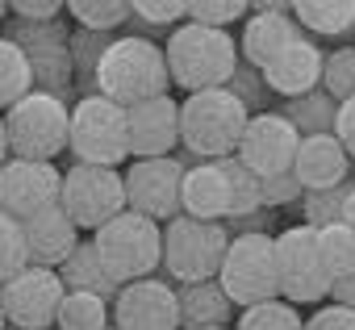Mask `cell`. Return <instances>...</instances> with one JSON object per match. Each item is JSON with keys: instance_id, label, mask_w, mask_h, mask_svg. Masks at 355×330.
<instances>
[{"instance_id": "obj_1", "label": "cell", "mask_w": 355, "mask_h": 330, "mask_svg": "<svg viewBox=\"0 0 355 330\" xmlns=\"http://www.w3.org/2000/svg\"><path fill=\"white\" fill-rule=\"evenodd\" d=\"M92 92L121 105V109L150 101V96H163L167 92L163 46L146 34H113L96 71H92Z\"/></svg>"}, {"instance_id": "obj_2", "label": "cell", "mask_w": 355, "mask_h": 330, "mask_svg": "<svg viewBox=\"0 0 355 330\" xmlns=\"http://www.w3.org/2000/svg\"><path fill=\"white\" fill-rule=\"evenodd\" d=\"M163 63H167V84L184 92H209L226 88V80L239 67V38L230 30H209V26H175L163 42Z\"/></svg>"}, {"instance_id": "obj_3", "label": "cell", "mask_w": 355, "mask_h": 330, "mask_svg": "<svg viewBox=\"0 0 355 330\" xmlns=\"http://www.w3.org/2000/svg\"><path fill=\"white\" fill-rule=\"evenodd\" d=\"M247 130V109L226 92V88H209V92H189L180 101V146L189 159H230L239 150V138Z\"/></svg>"}, {"instance_id": "obj_4", "label": "cell", "mask_w": 355, "mask_h": 330, "mask_svg": "<svg viewBox=\"0 0 355 330\" xmlns=\"http://www.w3.org/2000/svg\"><path fill=\"white\" fill-rule=\"evenodd\" d=\"M5 117V142L9 159H34V163H55L67 150V125H71V105L46 92L21 96Z\"/></svg>"}, {"instance_id": "obj_5", "label": "cell", "mask_w": 355, "mask_h": 330, "mask_svg": "<svg viewBox=\"0 0 355 330\" xmlns=\"http://www.w3.org/2000/svg\"><path fill=\"white\" fill-rule=\"evenodd\" d=\"M92 247L105 263V272L117 284H134L159 272V255H163V226L150 218H138L130 209H121L113 222H105L101 230H92Z\"/></svg>"}, {"instance_id": "obj_6", "label": "cell", "mask_w": 355, "mask_h": 330, "mask_svg": "<svg viewBox=\"0 0 355 330\" xmlns=\"http://www.w3.org/2000/svg\"><path fill=\"white\" fill-rule=\"evenodd\" d=\"M230 247V234L222 222H201V218H171L163 222V255L159 268L175 284H197L214 280L222 268V255Z\"/></svg>"}, {"instance_id": "obj_7", "label": "cell", "mask_w": 355, "mask_h": 330, "mask_svg": "<svg viewBox=\"0 0 355 330\" xmlns=\"http://www.w3.org/2000/svg\"><path fill=\"white\" fill-rule=\"evenodd\" d=\"M67 150L76 155V163L88 168H121L130 159V142H125V109L105 101V96H80L71 105V125H67Z\"/></svg>"}, {"instance_id": "obj_8", "label": "cell", "mask_w": 355, "mask_h": 330, "mask_svg": "<svg viewBox=\"0 0 355 330\" xmlns=\"http://www.w3.org/2000/svg\"><path fill=\"white\" fill-rule=\"evenodd\" d=\"M222 284V293L230 297L234 309H251L263 301H276V251H272V234H234L222 268L214 276Z\"/></svg>"}, {"instance_id": "obj_9", "label": "cell", "mask_w": 355, "mask_h": 330, "mask_svg": "<svg viewBox=\"0 0 355 330\" xmlns=\"http://www.w3.org/2000/svg\"><path fill=\"white\" fill-rule=\"evenodd\" d=\"M276 251V293L288 305H322L330 297L326 268L318 259V238L309 226H284L272 234Z\"/></svg>"}, {"instance_id": "obj_10", "label": "cell", "mask_w": 355, "mask_h": 330, "mask_svg": "<svg viewBox=\"0 0 355 330\" xmlns=\"http://www.w3.org/2000/svg\"><path fill=\"white\" fill-rule=\"evenodd\" d=\"M59 209L67 214V222L76 230H101L105 222H113L125 209L121 172H113V168H88V163H71V168L63 172Z\"/></svg>"}, {"instance_id": "obj_11", "label": "cell", "mask_w": 355, "mask_h": 330, "mask_svg": "<svg viewBox=\"0 0 355 330\" xmlns=\"http://www.w3.org/2000/svg\"><path fill=\"white\" fill-rule=\"evenodd\" d=\"M189 168V155H167V159H134L121 172L125 209L150 222L180 218V180Z\"/></svg>"}, {"instance_id": "obj_12", "label": "cell", "mask_w": 355, "mask_h": 330, "mask_svg": "<svg viewBox=\"0 0 355 330\" xmlns=\"http://www.w3.org/2000/svg\"><path fill=\"white\" fill-rule=\"evenodd\" d=\"M9 42L21 46L26 63H30V76H34V92H46V96H67V88L76 84V71H71V34L67 26L59 21H46V26H26V21H13Z\"/></svg>"}, {"instance_id": "obj_13", "label": "cell", "mask_w": 355, "mask_h": 330, "mask_svg": "<svg viewBox=\"0 0 355 330\" xmlns=\"http://www.w3.org/2000/svg\"><path fill=\"white\" fill-rule=\"evenodd\" d=\"M63 280L51 268H21L13 280L0 284V309H5V326L17 330H51L55 313L63 305Z\"/></svg>"}, {"instance_id": "obj_14", "label": "cell", "mask_w": 355, "mask_h": 330, "mask_svg": "<svg viewBox=\"0 0 355 330\" xmlns=\"http://www.w3.org/2000/svg\"><path fill=\"white\" fill-rule=\"evenodd\" d=\"M297 146H301V134H297L276 109H268V113L247 117V130H243V138H239L234 159L243 163L255 180H272V176L293 172Z\"/></svg>"}, {"instance_id": "obj_15", "label": "cell", "mask_w": 355, "mask_h": 330, "mask_svg": "<svg viewBox=\"0 0 355 330\" xmlns=\"http://www.w3.org/2000/svg\"><path fill=\"white\" fill-rule=\"evenodd\" d=\"M59 189H63V172L55 163H34V159L0 163V209L13 222H30L46 209H55Z\"/></svg>"}, {"instance_id": "obj_16", "label": "cell", "mask_w": 355, "mask_h": 330, "mask_svg": "<svg viewBox=\"0 0 355 330\" xmlns=\"http://www.w3.org/2000/svg\"><path fill=\"white\" fill-rule=\"evenodd\" d=\"M109 326L113 330H180L175 309V284L146 276L134 284H121L109 301Z\"/></svg>"}, {"instance_id": "obj_17", "label": "cell", "mask_w": 355, "mask_h": 330, "mask_svg": "<svg viewBox=\"0 0 355 330\" xmlns=\"http://www.w3.org/2000/svg\"><path fill=\"white\" fill-rule=\"evenodd\" d=\"M125 142L130 159H167L180 146V101L171 92L138 101L125 109Z\"/></svg>"}, {"instance_id": "obj_18", "label": "cell", "mask_w": 355, "mask_h": 330, "mask_svg": "<svg viewBox=\"0 0 355 330\" xmlns=\"http://www.w3.org/2000/svg\"><path fill=\"white\" fill-rule=\"evenodd\" d=\"M301 38V26L293 21L288 5L284 0H259V5H251L247 21H243V38H239V59L255 71L268 67V59L276 51H284L288 42Z\"/></svg>"}, {"instance_id": "obj_19", "label": "cell", "mask_w": 355, "mask_h": 330, "mask_svg": "<svg viewBox=\"0 0 355 330\" xmlns=\"http://www.w3.org/2000/svg\"><path fill=\"white\" fill-rule=\"evenodd\" d=\"M322 59H326L322 46L301 34L297 42H288L284 51H276L268 59V67L259 71V80H263V88L272 96L297 101V96H305V92H313L322 84Z\"/></svg>"}, {"instance_id": "obj_20", "label": "cell", "mask_w": 355, "mask_h": 330, "mask_svg": "<svg viewBox=\"0 0 355 330\" xmlns=\"http://www.w3.org/2000/svg\"><path fill=\"white\" fill-rule=\"evenodd\" d=\"M293 180L301 184V193H326L351 180V159L334 134L301 138L297 159H293Z\"/></svg>"}, {"instance_id": "obj_21", "label": "cell", "mask_w": 355, "mask_h": 330, "mask_svg": "<svg viewBox=\"0 0 355 330\" xmlns=\"http://www.w3.org/2000/svg\"><path fill=\"white\" fill-rule=\"evenodd\" d=\"M180 214L201 222H226L230 218V184L218 163H189L180 180Z\"/></svg>"}, {"instance_id": "obj_22", "label": "cell", "mask_w": 355, "mask_h": 330, "mask_svg": "<svg viewBox=\"0 0 355 330\" xmlns=\"http://www.w3.org/2000/svg\"><path fill=\"white\" fill-rule=\"evenodd\" d=\"M21 234H26V255H30V268H51L59 272L63 259L71 255V247L80 243V230L67 222V214L55 205L30 222H21Z\"/></svg>"}, {"instance_id": "obj_23", "label": "cell", "mask_w": 355, "mask_h": 330, "mask_svg": "<svg viewBox=\"0 0 355 330\" xmlns=\"http://www.w3.org/2000/svg\"><path fill=\"white\" fill-rule=\"evenodd\" d=\"M175 309H180V330H214L230 326L239 313L230 297L222 293L218 280H197V284H175Z\"/></svg>"}, {"instance_id": "obj_24", "label": "cell", "mask_w": 355, "mask_h": 330, "mask_svg": "<svg viewBox=\"0 0 355 330\" xmlns=\"http://www.w3.org/2000/svg\"><path fill=\"white\" fill-rule=\"evenodd\" d=\"M59 280H63L67 293H92V297H101V301H113L117 288H121V284L105 272V263H101L92 238H80V243L71 247V255H67L63 268H59Z\"/></svg>"}, {"instance_id": "obj_25", "label": "cell", "mask_w": 355, "mask_h": 330, "mask_svg": "<svg viewBox=\"0 0 355 330\" xmlns=\"http://www.w3.org/2000/svg\"><path fill=\"white\" fill-rule=\"evenodd\" d=\"M288 13L301 26V34H318V38L355 34V0H301V5H288Z\"/></svg>"}, {"instance_id": "obj_26", "label": "cell", "mask_w": 355, "mask_h": 330, "mask_svg": "<svg viewBox=\"0 0 355 330\" xmlns=\"http://www.w3.org/2000/svg\"><path fill=\"white\" fill-rule=\"evenodd\" d=\"M334 101L322 92V88H313V92H305V96H297V101H284L276 113L301 134V138H318V134H330L334 130Z\"/></svg>"}, {"instance_id": "obj_27", "label": "cell", "mask_w": 355, "mask_h": 330, "mask_svg": "<svg viewBox=\"0 0 355 330\" xmlns=\"http://www.w3.org/2000/svg\"><path fill=\"white\" fill-rule=\"evenodd\" d=\"M313 238H318V259H322L330 284L355 276V230H351V226L334 222V226L313 230Z\"/></svg>"}, {"instance_id": "obj_28", "label": "cell", "mask_w": 355, "mask_h": 330, "mask_svg": "<svg viewBox=\"0 0 355 330\" xmlns=\"http://www.w3.org/2000/svg\"><path fill=\"white\" fill-rule=\"evenodd\" d=\"M30 92H34V76H30V63H26L21 46L0 34V113H9Z\"/></svg>"}, {"instance_id": "obj_29", "label": "cell", "mask_w": 355, "mask_h": 330, "mask_svg": "<svg viewBox=\"0 0 355 330\" xmlns=\"http://www.w3.org/2000/svg\"><path fill=\"white\" fill-rule=\"evenodd\" d=\"M63 13H71V21L88 34H117L130 21V0H71Z\"/></svg>"}, {"instance_id": "obj_30", "label": "cell", "mask_w": 355, "mask_h": 330, "mask_svg": "<svg viewBox=\"0 0 355 330\" xmlns=\"http://www.w3.org/2000/svg\"><path fill=\"white\" fill-rule=\"evenodd\" d=\"M55 330H109V301L92 293H63Z\"/></svg>"}, {"instance_id": "obj_31", "label": "cell", "mask_w": 355, "mask_h": 330, "mask_svg": "<svg viewBox=\"0 0 355 330\" xmlns=\"http://www.w3.org/2000/svg\"><path fill=\"white\" fill-rule=\"evenodd\" d=\"M234 330H305V318L297 305L288 301H263V305H251V309H239V326Z\"/></svg>"}, {"instance_id": "obj_32", "label": "cell", "mask_w": 355, "mask_h": 330, "mask_svg": "<svg viewBox=\"0 0 355 330\" xmlns=\"http://www.w3.org/2000/svg\"><path fill=\"white\" fill-rule=\"evenodd\" d=\"M334 105L355 96V46H338L322 59V84H318Z\"/></svg>"}, {"instance_id": "obj_33", "label": "cell", "mask_w": 355, "mask_h": 330, "mask_svg": "<svg viewBox=\"0 0 355 330\" xmlns=\"http://www.w3.org/2000/svg\"><path fill=\"white\" fill-rule=\"evenodd\" d=\"M351 184H355V180H347V184H338V189H326V193H301V201H297V205H301V226L322 230V226L343 222V201H347Z\"/></svg>"}, {"instance_id": "obj_34", "label": "cell", "mask_w": 355, "mask_h": 330, "mask_svg": "<svg viewBox=\"0 0 355 330\" xmlns=\"http://www.w3.org/2000/svg\"><path fill=\"white\" fill-rule=\"evenodd\" d=\"M218 168L226 172V184H230V218H247V214L263 209V205H259V180L243 168L234 155H230V159H218ZM230 218H226V222H230Z\"/></svg>"}, {"instance_id": "obj_35", "label": "cell", "mask_w": 355, "mask_h": 330, "mask_svg": "<svg viewBox=\"0 0 355 330\" xmlns=\"http://www.w3.org/2000/svg\"><path fill=\"white\" fill-rule=\"evenodd\" d=\"M226 92H230V96L247 109V117H255V113H268V109H272V92L263 88L259 71H255V67H247L243 59H239L234 76L226 80Z\"/></svg>"}, {"instance_id": "obj_36", "label": "cell", "mask_w": 355, "mask_h": 330, "mask_svg": "<svg viewBox=\"0 0 355 330\" xmlns=\"http://www.w3.org/2000/svg\"><path fill=\"white\" fill-rule=\"evenodd\" d=\"M21 268H30L21 222H13L5 209H0V284H5V280H13Z\"/></svg>"}, {"instance_id": "obj_37", "label": "cell", "mask_w": 355, "mask_h": 330, "mask_svg": "<svg viewBox=\"0 0 355 330\" xmlns=\"http://www.w3.org/2000/svg\"><path fill=\"white\" fill-rule=\"evenodd\" d=\"M184 9L193 26H209V30H226L234 21H247L251 13V5H243V0H193Z\"/></svg>"}, {"instance_id": "obj_38", "label": "cell", "mask_w": 355, "mask_h": 330, "mask_svg": "<svg viewBox=\"0 0 355 330\" xmlns=\"http://www.w3.org/2000/svg\"><path fill=\"white\" fill-rule=\"evenodd\" d=\"M130 17H138L142 26H184L189 9L180 0H130Z\"/></svg>"}, {"instance_id": "obj_39", "label": "cell", "mask_w": 355, "mask_h": 330, "mask_svg": "<svg viewBox=\"0 0 355 330\" xmlns=\"http://www.w3.org/2000/svg\"><path fill=\"white\" fill-rule=\"evenodd\" d=\"M297 201H301V184L293 180V172L259 180V205L263 209H284V205H297Z\"/></svg>"}, {"instance_id": "obj_40", "label": "cell", "mask_w": 355, "mask_h": 330, "mask_svg": "<svg viewBox=\"0 0 355 330\" xmlns=\"http://www.w3.org/2000/svg\"><path fill=\"white\" fill-rule=\"evenodd\" d=\"M17 21L26 26H46V21H59L63 17V0H13V5H5Z\"/></svg>"}, {"instance_id": "obj_41", "label": "cell", "mask_w": 355, "mask_h": 330, "mask_svg": "<svg viewBox=\"0 0 355 330\" xmlns=\"http://www.w3.org/2000/svg\"><path fill=\"white\" fill-rule=\"evenodd\" d=\"M305 330H355V309H343V305H318L309 318H305Z\"/></svg>"}, {"instance_id": "obj_42", "label": "cell", "mask_w": 355, "mask_h": 330, "mask_svg": "<svg viewBox=\"0 0 355 330\" xmlns=\"http://www.w3.org/2000/svg\"><path fill=\"white\" fill-rule=\"evenodd\" d=\"M334 138H338V146L347 150V159L355 163V96L351 101H343L338 109H334V130H330Z\"/></svg>"}, {"instance_id": "obj_43", "label": "cell", "mask_w": 355, "mask_h": 330, "mask_svg": "<svg viewBox=\"0 0 355 330\" xmlns=\"http://www.w3.org/2000/svg\"><path fill=\"white\" fill-rule=\"evenodd\" d=\"M222 226H226V234L234 238V234H272L268 226H276V222H272V209H255V214L230 218V222H222Z\"/></svg>"}, {"instance_id": "obj_44", "label": "cell", "mask_w": 355, "mask_h": 330, "mask_svg": "<svg viewBox=\"0 0 355 330\" xmlns=\"http://www.w3.org/2000/svg\"><path fill=\"white\" fill-rule=\"evenodd\" d=\"M343 226L355 230V184H351V193H347V201H343Z\"/></svg>"}, {"instance_id": "obj_45", "label": "cell", "mask_w": 355, "mask_h": 330, "mask_svg": "<svg viewBox=\"0 0 355 330\" xmlns=\"http://www.w3.org/2000/svg\"><path fill=\"white\" fill-rule=\"evenodd\" d=\"M9 159V142H5V117H0V163Z\"/></svg>"}, {"instance_id": "obj_46", "label": "cell", "mask_w": 355, "mask_h": 330, "mask_svg": "<svg viewBox=\"0 0 355 330\" xmlns=\"http://www.w3.org/2000/svg\"><path fill=\"white\" fill-rule=\"evenodd\" d=\"M5 13H9V9H5V0H0V21H5Z\"/></svg>"}, {"instance_id": "obj_47", "label": "cell", "mask_w": 355, "mask_h": 330, "mask_svg": "<svg viewBox=\"0 0 355 330\" xmlns=\"http://www.w3.org/2000/svg\"><path fill=\"white\" fill-rule=\"evenodd\" d=\"M0 330H5V309H0Z\"/></svg>"}, {"instance_id": "obj_48", "label": "cell", "mask_w": 355, "mask_h": 330, "mask_svg": "<svg viewBox=\"0 0 355 330\" xmlns=\"http://www.w3.org/2000/svg\"><path fill=\"white\" fill-rule=\"evenodd\" d=\"M214 330H230V326H214Z\"/></svg>"}, {"instance_id": "obj_49", "label": "cell", "mask_w": 355, "mask_h": 330, "mask_svg": "<svg viewBox=\"0 0 355 330\" xmlns=\"http://www.w3.org/2000/svg\"><path fill=\"white\" fill-rule=\"evenodd\" d=\"M5 330H17V326H5Z\"/></svg>"}, {"instance_id": "obj_50", "label": "cell", "mask_w": 355, "mask_h": 330, "mask_svg": "<svg viewBox=\"0 0 355 330\" xmlns=\"http://www.w3.org/2000/svg\"><path fill=\"white\" fill-rule=\"evenodd\" d=\"M109 330H113V326H109Z\"/></svg>"}]
</instances>
